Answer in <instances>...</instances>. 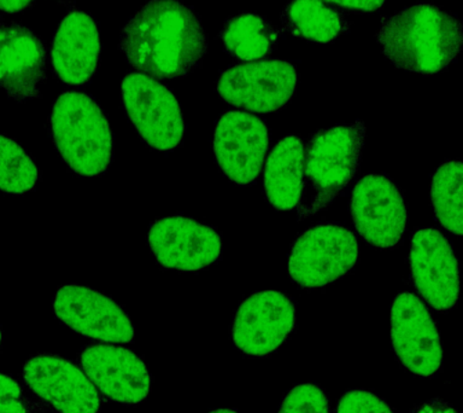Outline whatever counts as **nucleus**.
Listing matches in <instances>:
<instances>
[{
    "label": "nucleus",
    "instance_id": "nucleus-24",
    "mask_svg": "<svg viewBox=\"0 0 463 413\" xmlns=\"http://www.w3.org/2000/svg\"><path fill=\"white\" fill-rule=\"evenodd\" d=\"M279 413H329L328 399L317 384H298L285 395Z\"/></svg>",
    "mask_w": 463,
    "mask_h": 413
},
{
    "label": "nucleus",
    "instance_id": "nucleus-29",
    "mask_svg": "<svg viewBox=\"0 0 463 413\" xmlns=\"http://www.w3.org/2000/svg\"><path fill=\"white\" fill-rule=\"evenodd\" d=\"M33 3V0H0V11L14 14L24 10Z\"/></svg>",
    "mask_w": 463,
    "mask_h": 413
},
{
    "label": "nucleus",
    "instance_id": "nucleus-3",
    "mask_svg": "<svg viewBox=\"0 0 463 413\" xmlns=\"http://www.w3.org/2000/svg\"><path fill=\"white\" fill-rule=\"evenodd\" d=\"M50 133L71 172L82 177L107 173L114 139L107 115L90 94L80 91L60 94L51 111Z\"/></svg>",
    "mask_w": 463,
    "mask_h": 413
},
{
    "label": "nucleus",
    "instance_id": "nucleus-27",
    "mask_svg": "<svg viewBox=\"0 0 463 413\" xmlns=\"http://www.w3.org/2000/svg\"><path fill=\"white\" fill-rule=\"evenodd\" d=\"M338 9L351 11V13L364 14L382 9L386 0H325Z\"/></svg>",
    "mask_w": 463,
    "mask_h": 413
},
{
    "label": "nucleus",
    "instance_id": "nucleus-18",
    "mask_svg": "<svg viewBox=\"0 0 463 413\" xmlns=\"http://www.w3.org/2000/svg\"><path fill=\"white\" fill-rule=\"evenodd\" d=\"M100 50L99 29L93 17L86 11H69L51 43L54 75L68 85H86L96 72Z\"/></svg>",
    "mask_w": 463,
    "mask_h": 413
},
{
    "label": "nucleus",
    "instance_id": "nucleus-11",
    "mask_svg": "<svg viewBox=\"0 0 463 413\" xmlns=\"http://www.w3.org/2000/svg\"><path fill=\"white\" fill-rule=\"evenodd\" d=\"M391 342L398 360L411 373L433 377L439 371L443 351L436 322L422 301L401 293L391 307Z\"/></svg>",
    "mask_w": 463,
    "mask_h": 413
},
{
    "label": "nucleus",
    "instance_id": "nucleus-21",
    "mask_svg": "<svg viewBox=\"0 0 463 413\" xmlns=\"http://www.w3.org/2000/svg\"><path fill=\"white\" fill-rule=\"evenodd\" d=\"M220 38L224 50L237 60L255 62L273 53L279 42V31L266 17L244 13L224 22Z\"/></svg>",
    "mask_w": 463,
    "mask_h": 413
},
{
    "label": "nucleus",
    "instance_id": "nucleus-7",
    "mask_svg": "<svg viewBox=\"0 0 463 413\" xmlns=\"http://www.w3.org/2000/svg\"><path fill=\"white\" fill-rule=\"evenodd\" d=\"M298 74L284 60H263L234 65L221 72L217 92L226 103L268 114L284 108L296 92Z\"/></svg>",
    "mask_w": 463,
    "mask_h": 413
},
{
    "label": "nucleus",
    "instance_id": "nucleus-23",
    "mask_svg": "<svg viewBox=\"0 0 463 413\" xmlns=\"http://www.w3.org/2000/svg\"><path fill=\"white\" fill-rule=\"evenodd\" d=\"M40 172L17 141L0 134V191L24 195L34 190Z\"/></svg>",
    "mask_w": 463,
    "mask_h": 413
},
{
    "label": "nucleus",
    "instance_id": "nucleus-9",
    "mask_svg": "<svg viewBox=\"0 0 463 413\" xmlns=\"http://www.w3.org/2000/svg\"><path fill=\"white\" fill-rule=\"evenodd\" d=\"M148 245L162 267L197 272L222 255V239L209 225L183 216L162 217L148 228Z\"/></svg>",
    "mask_w": 463,
    "mask_h": 413
},
{
    "label": "nucleus",
    "instance_id": "nucleus-14",
    "mask_svg": "<svg viewBox=\"0 0 463 413\" xmlns=\"http://www.w3.org/2000/svg\"><path fill=\"white\" fill-rule=\"evenodd\" d=\"M412 282L433 310L447 312L458 303L459 266L454 250L436 228H421L411 238Z\"/></svg>",
    "mask_w": 463,
    "mask_h": 413
},
{
    "label": "nucleus",
    "instance_id": "nucleus-19",
    "mask_svg": "<svg viewBox=\"0 0 463 413\" xmlns=\"http://www.w3.org/2000/svg\"><path fill=\"white\" fill-rule=\"evenodd\" d=\"M306 147L297 136L282 138L268 158L264 169V192L278 210L295 208L304 187Z\"/></svg>",
    "mask_w": 463,
    "mask_h": 413
},
{
    "label": "nucleus",
    "instance_id": "nucleus-20",
    "mask_svg": "<svg viewBox=\"0 0 463 413\" xmlns=\"http://www.w3.org/2000/svg\"><path fill=\"white\" fill-rule=\"evenodd\" d=\"M281 21L288 35L317 43L335 42L350 29L343 11L325 0H289Z\"/></svg>",
    "mask_w": 463,
    "mask_h": 413
},
{
    "label": "nucleus",
    "instance_id": "nucleus-10",
    "mask_svg": "<svg viewBox=\"0 0 463 413\" xmlns=\"http://www.w3.org/2000/svg\"><path fill=\"white\" fill-rule=\"evenodd\" d=\"M295 324L292 300L280 292L266 290L242 301L235 313L232 340L248 357H268L285 342Z\"/></svg>",
    "mask_w": 463,
    "mask_h": 413
},
{
    "label": "nucleus",
    "instance_id": "nucleus-22",
    "mask_svg": "<svg viewBox=\"0 0 463 413\" xmlns=\"http://www.w3.org/2000/svg\"><path fill=\"white\" fill-rule=\"evenodd\" d=\"M463 174L461 161H448L432 177L430 199L437 220L451 234L463 232Z\"/></svg>",
    "mask_w": 463,
    "mask_h": 413
},
{
    "label": "nucleus",
    "instance_id": "nucleus-12",
    "mask_svg": "<svg viewBox=\"0 0 463 413\" xmlns=\"http://www.w3.org/2000/svg\"><path fill=\"white\" fill-rule=\"evenodd\" d=\"M52 307L58 321L72 331L110 343H130L134 328L128 314L110 297L87 286H61Z\"/></svg>",
    "mask_w": 463,
    "mask_h": 413
},
{
    "label": "nucleus",
    "instance_id": "nucleus-5",
    "mask_svg": "<svg viewBox=\"0 0 463 413\" xmlns=\"http://www.w3.org/2000/svg\"><path fill=\"white\" fill-rule=\"evenodd\" d=\"M122 103L141 139L154 150L170 152L183 141V111L172 90L143 72L122 80Z\"/></svg>",
    "mask_w": 463,
    "mask_h": 413
},
{
    "label": "nucleus",
    "instance_id": "nucleus-17",
    "mask_svg": "<svg viewBox=\"0 0 463 413\" xmlns=\"http://www.w3.org/2000/svg\"><path fill=\"white\" fill-rule=\"evenodd\" d=\"M46 79V50L32 29L0 14V89L16 101L40 98Z\"/></svg>",
    "mask_w": 463,
    "mask_h": 413
},
{
    "label": "nucleus",
    "instance_id": "nucleus-2",
    "mask_svg": "<svg viewBox=\"0 0 463 413\" xmlns=\"http://www.w3.org/2000/svg\"><path fill=\"white\" fill-rule=\"evenodd\" d=\"M376 38L394 67L433 75L461 53L463 27L448 11L420 3L383 17Z\"/></svg>",
    "mask_w": 463,
    "mask_h": 413
},
{
    "label": "nucleus",
    "instance_id": "nucleus-8",
    "mask_svg": "<svg viewBox=\"0 0 463 413\" xmlns=\"http://www.w3.org/2000/svg\"><path fill=\"white\" fill-rule=\"evenodd\" d=\"M350 209L358 234L375 248H393L403 237L407 206L389 177L368 174L362 178L351 195Z\"/></svg>",
    "mask_w": 463,
    "mask_h": 413
},
{
    "label": "nucleus",
    "instance_id": "nucleus-26",
    "mask_svg": "<svg viewBox=\"0 0 463 413\" xmlns=\"http://www.w3.org/2000/svg\"><path fill=\"white\" fill-rule=\"evenodd\" d=\"M0 413H28L20 384L0 373Z\"/></svg>",
    "mask_w": 463,
    "mask_h": 413
},
{
    "label": "nucleus",
    "instance_id": "nucleus-13",
    "mask_svg": "<svg viewBox=\"0 0 463 413\" xmlns=\"http://www.w3.org/2000/svg\"><path fill=\"white\" fill-rule=\"evenodd\" d=\"M269 144L268 127L257 116L228 110L215 126L213 149L224 176L237 185L255 183Z\"/></svg>",
    "mask_w": 463,
    "mask_h": 413
},
{
    "label": "nucleus",
    "instance_id": "nucleus-16",
    "mask_svg": "<svg viewBox=\"0 0 463 413\" xmlns=\"http://www.w3.org/2000/svg\"><path fill=\"white\" fill-rule=\"evenodd\" d=\"M33 393L60 413H99L100 397L82 369L56 355L40 354L24 366Z\"/></svg>",
    "mask_w": 463,
    "mask_h": 413
},
{
    "label": "nucleus",
    "instance_id": "nucleus-1",
    "mask_svg": "<svg viewBox=\"0 0 463 413\" xmlns=\"http://www.w3.org/2000/svg\"><path fill=\"white\" fill-rule=\"evenodd\" d=\"M119 49L143 74L177 79L201 67L208 39L191 6L180 0H148L123 27Z\"/></svg>",
    "mask_w": 463,
    "mask_h": 413
},
{
    "label": "nucleus",
    "instance_id": "nucleus-6",
    "mask_svg": "<svg viewBox=\"0 0 463 413\" xmlns=\"http://www.w3.org/2000/svg\"><path fill=\"white\" fill-rule=\"evenodd\" d=\"M358 255L360 245L349 228L336 223L317 225L293 243L288 274L302 288H321L346 274Z\"/></svg>",
    "mask_w": 463,
    "mask_h": 413
},
{
    "label": "nucleus",
    "instance_id": "nucleus-31",
    "mask_svg": "<svg viewBox=\"0 0 463 413\" xmlns=\"http://www.w3.org/2000/svg\"><path fill=\"white\" fill-rule=\"evenodd\" d=\"M2 341H3V333H2V329H0V346H2Z\"/></svg>",
    "mask_w": 463,
    "mask_h": 413
},
{
    "label": "nucleus",
    "instance_id": "nucleus-30",
    "mask_svg": "<svg viewBox=\"0 0 463 413\" xmlns=\"http://www.w3.org/2000/svg\"><path fill=\"white\" fill-rule=\"evenodd\" d=\"M209 413H239L237 409L233 408H219V409H213V411Z\"/></svg>",
    "mask_w": 463,
    "mask_h": 413
},
{
    "label": "nucleus",
    "instance_id": "nucleus-4",
    "mask_svg": "<svg viewBox=\"0 0 463 413\" xmlns=\"http://www.w3.org/2000/svg\"><path fill=\"white\" fill-rule=\"evenodd\" d=\"M365 139L361 120L346 125L321 130L307 144L306 176L315 195L306 216L320 212L331 205L356 176Z\"/></svg>",
    "mask_w": 463,
    "mask_h": 413
},
{
    "label": "nucleus",
    "instance_id": "nucleus-28",
    "mask_svg": "<svg viewBox=\"0 0 463 413\" xmlns=\"http://www.w3.org/2000/svg\"><path fill=\"white\" fill-rule=\"evenodd\" d=\"M411 413H458L452 406L449 405L443 399L436 398L432 400L423 402Z\"/></svg>",
    "mask_w": 463,
    "mask_h": 413
},
{
    "label": "nucleus",
    "instance_id": "nucleus-15",
    "mask_svg": "<svg viewBox=\"0 0 463 413\" xmlns=\"http://www.w3.org/2000/svg\"><path fill=\"white\" fill-rule=\"evenodd\" d=\"M79 364L108 400L137 405L151 391L146 364L134 351L110 344H90L79 354Z\"/></svg>",
    "mask_w": 463,
    "mask_h": 413
},
{
    "label": "nucleus",
    "instance_id": "nucleus-25",
    "mask_svg": "<svg viewBox=\"0 0 463 413\" xmlns=\"http://www.w3.org/2000/svg\"><path fill=\"white\" fill-rule=\"evenodd\" d=\"M336 413H393L379 395L365 389L347 390L338 402Z\"/></svg>",
    "mask_w": 463,
    "mask_h": 413
}]
</instances>
